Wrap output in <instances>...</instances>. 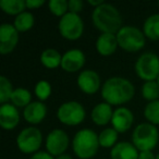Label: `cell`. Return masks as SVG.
<instances>
[{"instance_id":"obj_11","label":"cell","mask_w":159,"mask_h":159,"mask_svg":"<svg viewBox=\"0 0 159 159\" xmlns=\"http://www.w3.org/2000/svg\"><path fill=\"white\" fill-rule=\"evenodd\" d=\"M19 43V32L14 25L3 23L0 26V53L9 55L16 49Z\"/></svg>"},{"instance_id":"obj_15","label":"cell","mask_w":159,"mask_h":159,"mask_svg":"<svg viewBox=\"0 0 159 159\" xmlns=\"http://www.w3.org/2000/svg\"><path fill=\"white\" fill-rule=\"evenodd\" d=\"M20 122V113L13 105L5 104L0 107V125L5 130H13Z\"/></svg>"},{"instance_id":"obj_18","label":"cell","mask_w":159,"mask_h":159,"mask_svg":"<svg viewBox=\"0 0 159 159\" xmlns=\"http://www.w3.org/2000/svg\"><path fill=\"white\" fill-rule=\"evenodd\" d=\"M139 152L130 142H119L110 150L111 159H139Z\"/></svg>"},{"instance_id":"obj_8","label":"cell","mask_w":159,"mask_h":159,"mask_svg":"<svg viewBox=\"0 0 159 159\" xmlns=\"http://www.w3.org/2000/svg\"><path fill=\"white\" fill-rule=\"evenodd\" d=\"M58 29L60 35L63 38L69 40H76L83 35L84 23L79 14L68 12L66 16L60 18Z\"/></svg>"},{"instance_id":"obj_19","label":"cell","mask_w":159,"mask_h":159,"mask_svg":"<svg viewBox=\"0 0 159 159\" xmlns=\"http://www.w3.org/2000/svg\"><path fill=\"white\" fill-rule=\"evenodd\" d=\"M113 116L112 106L107 102H100V104L96 105L93 108L91 112L92 121L96 124V125H106L109 122H111Z\"/></svg>"},{"instance_id":"obj_4","label":"cell","mask_w":159,"mask_h":159,"mask_svg":"<svg viewBox=\"0 0 159 159\" xmlns=\"http://www.w3.org/2000/svg\"><path fill=\"white\" fill-rule=\"evenodd\" d=\"M159 141V132L152 123H141L132 133V144L139 152L152 150Z\"/></svg>"},{"instance_id":"obj_39","label":"cell","mask_w":159,"mask_h":159,"mask_svg":"<svg viewBox=\"0 0 159 159\" xmlns=\"http://www.w3.org/2000/svg\"><path fill=\"white\" fill-rule=\"evenodd\" d=\"M158 7H159V1H158Z\"/></svg>"},{"instance_id":"obj_37","label":"cell","mask_w":159,"mask_h":159,"mask_svg":"<svg viewBox=\"0 0 159 159\" xmlns=\"http://www.w3.org/2000/svg\"><path fill=\"white\" fill-rule=\"evenodd\" d=\"M157 83H158V85H159V76H158V79H157Z\"/></svg>"},{"instance_id":"obj_30","label":"cell","mask_w":159,"mask_h":159,"mask_svg":"<svg viewBox=\"0 0 159 159\" xmlns=\"http://www.w3.org/2000/svg\"><path fill=\"white\" fill-rule=\"evenodd\" d=\"M35 95L40 102H45L51 95V85L47 81H39L35 86Z\"/></svg>"},{"instance_id":"obj_10","label":"cell","mask_w":159,"mask_h":159,"mask_svg":"<svg viewBox=\"0 0 159 159\" xmlns=\"http://www.w3.org/2000/svg\"><path fill=\"white\" fill-rule=\"evenodd\" d=\"M69 144H70V139L68 134L61 129H55L46 137L47 152L53 157H58L64 154L68 149Z\"/></svg>"},{"instance_id":"obj_14","label":"cell","mask_w":159,"mask_h":159,"mask_svg":"<svg viewBox=\"0 0 159 159\" xmlns=\"http://www.w3.org/2000/svg\"><path fill=\"white\" fill-rule=\"evenodd\" d=\"M134 121L133 112L126 107H119L113 111L111 124L118 133H125L131 129Z\"/></svg>"},{"instance_id":"obj_33","label":"cell","mask_w":159,"mask_h":159,"mask_svg":"<svg viewBox=\"0 0 159 159\" xmlns=\"http://www.w3.org/2000/svg\"><path fill=\"white\" fill-rule=\"evenodd\" d=\"M30 159H56V158L53 156H51L48 152H37Z\"/></svg>"},{"instance_id":"obj_16","label":"cell","mask_w":159,"mask_h":159,"mask_svg":"<svg viewBox=\"0 0 159 159\" xmlns=\"http://www.w3.org/2000/svg\"><path fill=\"white\" fill-rule=\"evenodd\" d=\"M47 107L43 102H32L24 108L23 117L29 123L39 124L46 118Z\"/></svg>"},{"instance_id":"obj_1","label":"cell","mask_w":159,"mask_h":159,"mask_svg":"<svg viewBox=\"0 0 159 159\" xmlns=\"http://www.w3.org/2000/svg\"><path fill=\"white\" fill-rule=\"evenodd\" d=\"M134 85L125 77H110L102 86V99L111 106L126 104L134 97Z\"/></svg>"},{"instance_id":"obj_3","label":"cell","mask_w":159,"mask_h":159,"mask_svg":"<svg viewBox=\"0 0 159 159\" xmlns=\"http://www.w3.org/2000/svg\"><path fill=\"white\" fill-rule=\"evenodd\" d=\"M99 139L95 131L91 129H82L74 135L72 139V148L80 159H91L97 154Z\"/></svg>"},{"instance_id":"obj_23","label":"cell","mask_w":159,"mask_h":159,"mask_svg":"<svg viewBox=\"0 0 159 159\" xmlns=\"http://www.w3.org/2000/svg\"><path fill=\"white\" fill-rule=\"evenodd\" d=\"M10 102L16 108H25L32 102V95L27 89L23 87H18L12 93Z\"/></svg>"},{"instance_id":"obj_7","label":"cell","mask_w":159,"mask_h":159,"mask_svg":"<svg viewBox=\"0 0 159 159\" xmlns=\"http://www.w3.org/2000/svg\"><path fill=\"white\" fill-rule=\"evenodd\" d=\"M85 109L74 100L63 102L57 110V118L61 123L69 126H75L81 124L85 119Z\"/></svg>"},{"instance_id":"obj_32","label":"cell","mask_w":159,"mask_h":159,"mask_svg":"<svg viewBox=\"0 0 159 159\" xmlns=\"http://www.w3.org/2000/svg\"><path fill=\"white\" fill-rule=\"evenodd\" d=\"M44 3V0H26V8H29V9H38Z\"/></svg>"},{"instance_id":"obj_35","label":"cell","mask_w":159,"mask_h":159,"mask_svg":"<svg viewBox=\"0 0 159 159\" xmlns=\"http://www.w3.org/2000/svg\"><path fill=\"white\" fill-rule=\"evenodd\" d=\"M89 3L91 6H93V7H95V8H97V7H99V6H102V3H105L102 0H89Z\"/></svg>"},{"instance_id":"obj_22","label":"cell","mask_w":159,"mask_h":159,"mask_svg":"<svg viewBox=\"0 0 159 159\" xmlns=\"http://www.w3.org/2000/svg\"><path fill=\"white\" fill-rule=\"evenodd\" d=\"M0 8L5 13L16 16L25 11L26 1L24 0H1Z\"/></svg>"},{"instance_id":"obj_25","label":"cell","mask_w":159,"mask_h":159,"mask_svg":"<svg viewBox=\"0 0 159 159\" xmlns=\"http://www.w3.org/2000/svg\"><path fill=\"white\" fill-rule=\"evenodd\" d=\"M98 139H99V145L102 147H113L117 143L118 132L113 128H107L100 132V134L98 135Z\"/></svg>"},{"instance_id":"obj_5","label":"cell","mask_w":159,"mask_h":159,"mask_svg":"<svg viewBox=\"0 0 159 159\" xmlns=\"http://www.w3.org/2000/svg\"><path fill=\"white\" fill-rule=\"evenodd\" d=\"M116 35L119 47L128 52H137L145 46V35L136 26H122Z\"/></svg>"},{"instance_id":"obj_17","label":"cell","mask_w":159,"mask_h":159,"mask_svg":"<svg viewBox=\"0 0 159 159\" xmlns=\"http://www.w3.org/2000/svg\"><path fill=\"white\" fill-rule=\"evenodd\" d=\"M119 47L118 45V39L116 34H108V33H102L99 37L96 40V49L98 53L104 57H109L113 55Z\"/></svg>"},{"instance_id":"obj_28","label":"cell","mask_w":159,"mask_h":159,"mask_svg":"<svg viewBox=\"0 0 159 159\" xmlns=\"http://www.w3.org/2000/svg\"><path fill=\"white\" fill-rule=\"evenodd\" d=\"M13 91L14 89H12L11 82L6 76L1 75L0 76V102L2 105L7 104V102H9L11 98Z\"/></svg>"},{"instance_id":"obj_27","label":"cell","mask_w":159,"mask_h":159,"mask_svg":"<svg viewBox=\"0 0 159 159\" xmlns=\"http://www.w3.org/2000/svg\"><path fill=\"white\" fill-rule=\"evenodd\" d=\"M144 117L149 123L159 125V99L150 102L144 109Z\"/></svg>"},{"instance_id":"obj_36","label":"cell","mask_w":159,"mask_h":159,"mask_svg":"<svg viewBox=\"0 0 159 159\" xmlns=\"http://www.w3.org/2000/svg\"><path fill=\"white\" fill-rule=\"evenodd\" d=\"M56 159H72V157L68 154H62V155H60V156L56 157Z\"/></svg>"},{"instance_id":"obj_38","label":"cell","mask_w":159,"mask_h":159,"mask_svg":"<svg viewBox=\"0 0 159 159\" xmlns=\"http://www.w3.org/2000/svg\"><path fill=\"white\" fill-rule=\"evenodd\" d=\"M156 159H159V154H158V155H157V156H156Z\"/></svg>"},{"instance_id":"obj_31","label":"cell","mask_w":159,"mask_h":159,"mask_svg":"<svg viewBox=\"0 0 159 159\" xmlns=\"http://www.w3.org/2000/svg\"><path fill=\"white\" fill-rule=\"evenodd\" d=\"M83 1L82 0H70L69 1V12L79 14L83 10Z\"/></svg>"},{"instance_id":"obj_24","label":"cell","mask_w":159,"mask_h":159,"mask_svg":"<svg viewBox=\"0 0 159 159\" xmlns=\"http://www.w3.org/2000/svg\"><path fill=\"white\" fill-rule=\"evenodd\" d=\"M34 23H35V18L33 14L31 12L24 11L16 16L13 25L18 30V32H27L34 26Z\"/></svg>"},{"instance_id":"obj_12","label":"cell","mask_w":159,"mask_h":159,"mask_svg":"<svg viewBox=\"0 0 159 159\" xmlns=\"http://www.w3.org/2000/svg\"><path fill=\"white\" fill-rule=\"evenodd\" d=\"M85 60H86V57H85L84 52L82 50H80V49H70V50L66 51L62 55L61 68L62 70L69 73L77 72L84 66Z\"/></svg>"},{"instance_id":"obj_20","label":"cell","mask_w":159,"mask_h":159,"mask_svg":"<svg viewBox=\"0 0 159 159\" xmlns=\"http://www.w3.org/2000/svg\"><path fill=\"white\" fill-rule=\"evenodd\" d=\"M145 37L152 40H159V13L152 14L145 20L143 25Z\"/></svg>"},{"instance_id":"obj_21","label":"cell","mask_w":159,"mask_h":159,"mask_svg":"<svg viewBox=\"0 0 159 159\" xmlns=\"http://www.w3.org/2000/svg\"><path fill=\"white\" fill-rule=\"evenodd\" d=\"M62 56L56 49L48 48L44 50L40 55V62L44 66L48 69H56L61 66Z\"/></svg>"},{"instance_id":"obj_29","label":"cell","mask_w":159,"mask_h":159,"mask_svg":"<svg viewBox=\"0 0 159 159\" xmlns=\"http://www.w3.org/2000/svg\"><path fill=\"white\" fill-rule=\"evenodd\" d=\"M49 11L56 16L62 18L68 13L69 10V1L66 0H50L48 2Z\"/></svg>"},{"instance_id":"obj_6","label":"cell","mask_w":159,"mask_h":159,"mask_svg":"<svg viewBox=\"0 0 159 159\" xmlns=\"http://www.w3.org/2000/svg\"><path fill=\"white\" fill-rule=\"evenodd\" d=\"M135 72L145 82L156 81L159 76V57L154 52H144L135 62Z\"/></svg>"},{"instance_id":"obj_2","label":"cell","mask_w":159,"mask_h":159,"mask_svg":"<svg viewBox=\"0 0 159 159\" xmlns=\"http://www.w3.org/2000/svg\"><path fill=\"white\" fill-rule=\"evenodd\" d=\"M94 26L102 33L117 34L122 27V16L119 10L110 3H102L92 13Z\"/></svg>"},{"instance_id":"obj_34","label":"cell","mask_w":159,"mask_h":159,"mask_svg":"<svg viewBox=\"0 0 159 159\" xmlns=\"http://www.w3.org/2000/svg\"><path fill=\"white\" fill-rule=\"evenodd\" d=\"M139 159H156V156L152 150H144V152H139Z\"/></svg>"},{"instance_id":"obj_13","label":"cell","mask_w":159,"mask_h":159,"mask_svg":"<svg viewBox=\"0 0 159 159\" xmlns=\"http://www.w3.org/2000/svg\"><path fill=\"white\" fill-rule=\"evenodd\" d=\"M77 86L83 93L93 95L100 89V77L94 70H83L77 77Z\"/></svg>"},{"instance_id":"obj_26","label":"cell","mask_w":159,"mask_h":159,"mask_svg":"<svg viewBox=\"0 0 159 159\" xmlns=\"http://www.w3.org/2000/svg\"><path fill=\"white\" fill-rule=\"evenodd\" d=\"M142 96L148 102H155L159 99V85L157 81L145 82L142 86Z\"/></svg>"},{"instance_id":"obj_9","label":"cell","mask_w":159,"mask_h":159,"mask_svg":"<svg viewBox=\"0 0 159 159\" xmlns=\"http://www.w3.org/2000/svg\"><path fill=\"white\" fill-rule=\"evenodd\" d=\"M43 143L42 132L35 126L25 128L16 137V145L24 154H36Z\"/></svg>"}]
</instances>
